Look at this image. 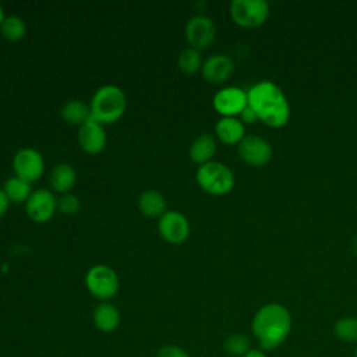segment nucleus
<instances>
[{"mask_svg": "<svg viewBox=\"0 0 357 357\" xmlns=\"http://www.w3.org/2000/svg\"><path fill=\"white\" fill-rule=\"evenodd\" d=\"M248 106L259 121L272 128H280L290 119V105L282 88L272 81H259L247 91Z\"/></svg>", "mask_w": 357, "mask_h": 357, "instance_id": "nucleus-1", "label": "nucleus"}, {"mask_svg": "<svg viewBox=\"0 0 357 357\" xmlns=\"http://www.w3.org/2000/svg\"><path fill=\"white\" fill-rule=\"evenodd\" d=\"M251 331L262 351L275 350L290 335L291 314L279 303H268L254 314Z\"/></svg>", "mask_w": 357, "mask_h": 357, "instance_id": "nucleus-2", "label": "nucleus"}, {"mask_svg": "<svg viewBox=\"0 0 357 357\" xmlns=\"http://www.w3.org/2000/svg\"><path fill=\"white\" fill-rule=\"evenodd\" d=\"M127 107V99L121 88L113 84L99 86L89 102L91 119L102 126L113 124L121 119Z\"/></svg>", "mask_w": 357, "mask_h": 357, "instance_id": "nucleus-3", "label": "nucleus"}, {"mask_svg": "<svg viewBox=\"0 0 357 357\" xmlns=\"http://www.w3.org/2000/svg\"><path fill=\"white\" fill-rule=\"evenodd\" d=\"M195 180L198 185L211 195H225L234 187L231 169L218 160H211L197 169Z\"/></svg>", "mask_w": 357, "mask_h": 357, "instance_id": "nucleus-4", "label": "nucleus"}, {"mask_svg": "<svg viewBox=\"0 0 357 357\" xmlns=\"http://www.w3.org/2000/svg\"><path fill=\"white\" fill-rule=\"evenodd\" d=\"M85 286L93 297L102 301H107L117 294L120 279L113 268L98 264L88 269L85 275Z\"/></svg>", "mask_w": 357, "mask_h": 357, "instance_id": "nucleus-5", "label": "nucleus"}, {"mask_svg": "<svg viewBox=\"0 0 357 357\" xmlns=\"http://www.w3.org/2000/svg\"><path fill=\"white\" fill-rule=\"evenodd\" d=\"M229 13L238 26L257 28L268 20L269 4L265 0H233Z\"/></svg>", "mask_w": 357, "mask_h": 357, "instance_id": "nucleus-6", "label": "nucleus"}, {"mask_svg": "<svg viewBox=\"0 0 357 357\" xmlns=\"http://www.w3.org/2000/svg\"><path fill=\"white\" fill-rule=\"evenodd\" d=\"M13 170L17 177L33 183L45 172V160L39 151L33 148H21L13 156Z\"/></svg>", "mask_w": 357, "mask_h": 357, "instance_id": "nucleus-7", "label": "nucleus"}, {"mask_svg": "<svg viewBox=\"0 0 357 357\" xmlns=\"http://www.w3.org/2000/svg\"><path fill=\"white\" fill-rule=\"evenodd\" d=\"M237 152L240 159L247 165L261 167L271 160L273 149L269 141H266L265 138L250 134L238 142Z\"/></svg>", "mask_w": 357, "mask_h": 357, "instance_id": "nucleus-8", "label": "nucleus"}, {"mask_svg": "<svg viewBox=\"0 0 357 357\" xmlns=\"http://www.w3.org/2000/svg\"><path fill=\"white\" fill-rule=\"evenodd\" d=\"M57 211V198L47 188L33 190L25 202L26 216L35 223L50 220Z\"/></svg>", "mask_w": 357, "mask_h": 357, "instance_id": "nucleus-9", "label": "nucleus"}, {"mask_svg": "<svg viewBox=\"0 0 357 357\" xmlns=\"http://www.w3.org/2000/svg\"><path fill=\"white\" fill-rule=\"evenodd\" d=\"M184 35L191 47L198 50L205 49L212 45L216 38V25L212 18L204 14H197L187 21Z\"/></svg>", "mask_w": 357, "mask_h": 357, "instance_id": "nucleus-10", "label": "nucleus"}, {"mask_svg": "<svg viewBox=\"0 0 357 357\" xmlns=\"http://www.w3.org/2000/svg\"><path fill=\"white\" fill-rule=\"evenodd\" d=\"M190 222L178 211H166L158 220L159 236L170 244H181L190 236Z\"/></svg>", "mask_w": 357, "mask_h": 357, "instance_id": "nucleus-11", "label": "nucleus"}, {"mask_svg": "<svg viewBox=\"0 0 357 357\" xmlns=\"http://www.w3.org/2000/svg\"><path fill=\"white\" fill-rule=\"evenodd\" d=\"M212 105L222 117H237L248 105V96L238 86H225L213 95Z\"/></svg>", "mask_w": 357, "mask_h": 357, "instance_id": "nucleus-12", "label": "nucleus"}, {"mask_svg": "<svg viewBox=\"0 0 357 357\" xmlns=\"http://www.w3.org/2000/svg\"><path fill=\"white\" fill-rule=\"evenodd\" d=\"M107 142V137L105 132V126L99 124L98 121L89 119L78 128V144L79 148L89 153L96 155L100 153Z\"/></svg>", "mask_w": 357, "mask_h": 357, "instance_id": "nucleus-13", "label": "nucleus"}, {"mask_svg": "<svg viewBox=\"0 0 357 357\" xmlns=\"http://www.w3.org/2000/svg\"><path fill=\"white\" fill-rule=\"evenodd\" d=\"M234 71V63L230 56L225 53L211 54L202 64V77L212 84H222L227 81Z\"/></svg>", "mask_w": 357, "mask_h": 357, "instance_id": "nucleus-14", "label": "nucleus"}, {"mask_svg": "<svg viewBox=\"0 0 357 357\" xmlns=\"http://www.w3.org/2000/svg\"><path fill=\"white\" fill-rule=\"evenodd\" d=\"M215 134L226 145H238L245 137V127L238 117H220L215 126Z\"/></svg>", "mask_w": 357, "mask_h": 357, "instance_id": "nucleus-15", "label": "nucleus"}, {"mask_svg": "<svg viewBox=\"0 0 357 357\" xmlns=\"http://www.w3.org/2000/svg\"><path fill=\"white\" fill-rule=\"evenodd\" d=\"M92 319L95 326L103 332V333H110L117 329L120 325V311L117 307L109 301H102L99 303L92 314Z\"/></svg>", "mask_w": 357, "mask_h": 357, "instance_id": "nucleus-16", "label": "nucleus"}, {"mask_svg": "<svg viewBox=\"0 0 357 357\" xmlns=\"http://www.w3.org/2000/svg\"><path fill=\"white\" fill-rule=\"evenodd\" d=\"M216 153V139L213 135L208 132H202L198 137H195L190 145L188 155L190 159L197 165H204L211 160Z\"/></svg>", "mask_w": 357, "mask_h": 357, "instance_id": "nucleus-17", "label": "nucleus"}, {"mask_svg": "<svg viewBox=\"0 0 357 357\" xmlns=\"http://www.w3.org/2000/svg\"><path fill=\"white\" fill-rule=\"evenodd\" d=\"M77 181L75 169L70 163H57L53 166L49 177L50 187L60 194L71 192Z\"/></svg>", "mask_w": 357, "mask_h": 357, "instance_id": "nucleus-18", "label": "nucleus"}, {"mask_svg": "<svg viewBox=\"0 0 357 357\" xmlns=\"http://www.w3.org/2000/svg\"><path fill=\"white\" fill-rule=\"evenodd\" d=\"M139 212L146 218H160L166 209V199L158 190H145L138 198Z\"/></svg>", "mask_w": 357, "mask_h": 357, "instance_id": "nucleus-19", "label": "nucleus"}, {"mask_svg": "<svg viewBox=\"0 0 357 357\" xmlns=\"http://www.w3.org/2000/svg\"><path fill=\"white\" fill-rule=\"evenodd\" d=\"M60 116L67 124L79 127L91 119L89 105L79 99H70L61 106Z\"/></svg>", "mask_w": 357, "mask_h": 357, "instance_id": "nucleus-20", "label": "nucleus"}, {"mask_svg": "<svg viewBox=\"0 0 357 357\" xmlns=\"http://www.w3.org/2000/svg\"><path fill=\"white\" fill-rule=\"evenodd\" d=\"M3 190L7 194L10 202L13 204H25L33 191L31 183L17 176L7 178L3 185Z\"/></svg>", "mask_w": 357, "mask_h": 357, "instance_id": "nucleus-21", "label": "nucleus"}, {"mask_svg": "<svg viewBox=\"0 0 357 357\" xmlns=\"http://www.w3.org/2000/svg\"><path fill=\"white\" fill-rule=\"evenodd\" d=\"M0 33L10 42H18L26 35V24L20 15H6L0 24Z\"/></svg>", "mask_w": 357, "mask_h": 357, "instance_id": "nucleus-22", "label": "nucleus"}, {"mask_svg": "<svg viewBox=\"0 0 357 357\" xmlns=\"http://www.w3.org/2000/svg\"><path fill=\"white\" fill-rule=\"evenodd\" d=\"M202 57L198 49H194L191 46L184 47L177 57V66L181 73L184 74H195L202 68Z\"/></svg>", "mask_w": 357, "mask_h": 357, "instance_id": "nucleus-23", "label": "nucleus"}, {"mask_svg": "<svg viewBox=\"0 0 357 357\" xmlns=\"http://www.w3.org/2000/svg\"><path fill=\"white\" fill-rule=\"evenodd\" d=\"M335 336L346 343H357V317H342L333 325Z\"/></svg>", "mask_w": 357, "mask_h": 357, "instance_id": "nucleus-24", "label": "nucleus"}, {"mask_svg": "<svg viewBox=\"0 0 357 357\" xmlns=\"http://www.w3.org/2000/svg\"><path fill=\"white\" fill-rule=\"evenodd\" d=\"M250 350L251 342L243 333H231L225 340V351L231 357H244Z\"/></svg>", "mask_w": 357, "mask_h": 357, "instance_id": "nucleus-25", "label": "nucleus"}, {"mask_svg": "<svg viewBox=\"0 0 357 357\" xmlns=\"http://www.w3.org/2000/svg\"><path fill=\"white\" fill-rule=\"evenodd\" d=\"M79 208H81V201L73 192L61 194L57 198V211L61 212L63 215H67V216L75 215L79 211Z\"/></svg>", "mask_w": 357, "mask_h": 357, "instance_id": "nucleus-26", "label": "nucleus"}, {"mask_svg": "<svg viewBox=\"0 0 357 357\" xmlns=\"http://www.w3.org/2000/svg\"><path fill=\"white\" fill-rule=\"evenodd\" d=\"M156 357H191V356L180 346L165 344L156 351Z\"/></svg>", "mask_w": 357, "mask_h": 357, "instance_id": "nucleus-27", "label": "nucleus"}, {"mask_svg": "<svg viewBox=\"0 0 357 357\" xmlns=\"http://www.w3.org/2000/svg\"><path fill=\"white\" fill-rule=\"evenodd\" d=\"M238 119L241 120L243 124H252V123H255V121L258 120L255 112H254L248 105H247V106L244 107V110L238 114Z\"/></svg>", "mask_w": 357, "mask_h": 357, "instance_id": "nucleus-28", "label": "nucleus"}, {"mask_svg": "<svg viewBox=\"0 0 357 357\" xmlns=\"http://www.w3.org/2000/svg\"><path fill=\"white\" fill-rule=\"evenodd\" d=\"M10 199L7 197V194L4 192L3 188H0V218H3L6 215V212L8 211V206H10Z\"/></svg>", "mask_w": 357, "mask_h": 357, "instance_id": "nucleus-29", "label": "nucleus"}, {"mask_svg": "<svg viewBox=\"0 0 357 357\" xmlns=\"http://www.w3.org/2000/svg\"><path fill=\"white\" fill-rule=\"evenodd\" d=\"M244 357H266V354H265V351H262V350L251 349Z\"/></svg>", "mask_w": 357, "mask_h": 357, "instance_id": "nucleus-30", "label": "nucleus"}, {"mask_svg": "<svg viewBox=\"0 0 357 357\" xmlns=\"http://www.w3.org/2000/svg\"><path fill=\"white\" fill-rule=\"evenodd\" d=\"M4 11H3V7H1V4H0V24L3 22V20H4Z\"/></svg>", "mask_w": 357, "mask_h": 357, "instance_id": "nucleus-31", "label": "nucleus"}, {"mask_svg": "<svg viewBox=\"0 0 357 357\" xmlns=\"http://www.w3.org/2000/svg\"><path fill=\"white\" fill-rule=\"evenodd\" d=\"M354 357H357V347H356V351H354Z\"/></svg>", "mask_w": 357, "mask_h": 357, "instance_id": "nucleus-32", "label": "nucleus"}]
</instances>
